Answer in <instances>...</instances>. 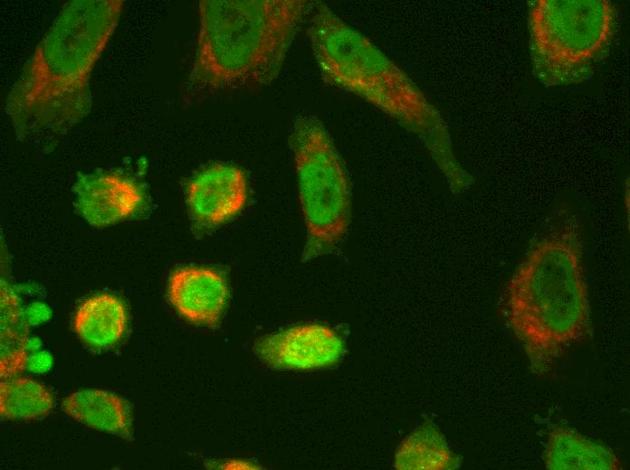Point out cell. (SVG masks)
Returning a JSON list of instances; mask_svg holds the SVG:
<instances>
[{"label":"cell","instance_id":"10","mask_svg":"<svg viewBox=\"0 0 630 470\" xmlns=\"http://www.w3.org/2000/svg\"><path fill=\"white\" fill-rule=\"evenodd\" d=\"M74 191L79 213L91 225L104 227L129 218L145 202L141 187L117 173L99 172L78 178Z\"/></svg>","mask_w":630,"mask_h":470},{"label":"cell","instance_id":"7","mask_svg":"<svg viewBox=\"0 0 630 470\" xmlns=\"http://www.w3.org/2000/svg\"><path fill=\"white\" fill-rule=\"evenodd\" d=\"M253 350L271 368L306 371L339 363L345 352V343L329 326L304 324L258 339Z\"/></svg>","mask_w":630,"mask_h":470},{"label":"cell","instance_id":"16","mask_svg":"<svg viewBox=\"0 0 630 470\" xmlns=\"http://www.w3.org/2000/svg\"><path fill=\"white\" fill-rule=\"evenodd\" d=\"M27 328L15 296L1 287L0 377L7 380L22 373L27 364Z\"/></svg>","mask_w":630,"mask_h":470},{"label":"cell","instance_id":"9","mask_svg":"<svg viewBox=\"0 0 630 470\" xmlns=\"http://www.w3.org/2000/svg\"><path fill=\"white\" fill-rule=\"evenodd\" d=\"M167 290L170 304L184 319L205 326L219 323L229 297L223 273L205 267L177 268L169 276Z\"/></svg>","mask_w":630,"mask_h":470},{"label":"cell","instance_id":"17","mask_svg":"<svg viewBox=\"0 0 630 470\" xmlns=\"http://www.w3.org/2000/svg\"><path fill=\"white\" fill-rule=\"evenodd\" d=\"M214 468L220 469H259L260 466L254 463L242 459H225L221 463L214 465Z\"/></svg>","mask_w":630,"mask_h":470},{"label":"cell","instance_id":"12","mask_svg":"<svg viewBox=\"0 0 630 470\" xmlns=\"http://www.w3.org/2000/svg\"><path fill=\"white\" fill-rule=\"evenodd\" d=\"M127 308L115 295L96 294L78 306L72 327L79 338L96 350L109 349L124 336L127 328Z\"/></svg>","mask_w":630,"mask_h":470},{"label":"cell","instance_id":"5","mask_svg":"<svg viewBox=\"0 0 630 470\" xmlns=\"http://www.w3.org/2000/svg\"><path fill=\"white\" fill-rule=\"evenodd\" d=\"M618 26L619 11L612 1H529L534 76L547 88L588 80L608 57Z\"/></svg>","mask_w":630,"mask_h":470},{"label":"cell","instance_id":"1","mask_svg":"<svg viewBox=\"0 0 630 470\" xmlns=\"http://www.w3.org/2000/svg\"><path fill=\"white\" fill-rule=\"evenodd\" d=\"M307 33L325 83L359 97L416 136L453 194L472 186L444 118L393 60L323 2L312 5Z\"/></svg>","mask_w":630,"mask_h":470},{"label":"cell","instance_id":"15","mask_svg":"<svg viewBox=\"0 0 630 470\" xmlns=\"http://www.w3.org/2000/svg\"><path fill=\"white\" fill-rule=\"evenodd\" d=\"M54 406L55 400L52 392L33 379L14 377L0 383V415L4 419H41Z\"/></svg>","mask_w":630,"mask_h":470},{"label":"cell","instance_id":"4","mask_svg":"<svg viewBox=\"0 0 630 470\" xmlns=\"http://www.w3.org/2000/svg\"><path fill=\"white\" fill-rule=\"evenodd\" d=\"M312 5L306 0L199 1L190 84L219 89L271 82Z\"/></svg>","mask_w":630,"mask_h":470},{"label":"cell","instance_id":"2","mask_svg":"<svg viewBox=\"0 0 630 470\" xmlns=\"http://www.w3.org/2000/svg\"><path fill=\"white\" fill-rule=\"evenodd\" d=\"M122 5L121 0H74L62 7L7 96L5 111L18 134H58L88 115L91 74Z\"/></svg>","mask_w":630,"mask_h":470},{"label":"cell","instance_id":"3","mask_svg":"<svg viewBox=\"0 0 630 470\" xmlns=\"http://www.w3.org/2000/svg\"><path fill=\"white\" fill-rule=\"evenodd\" d=\"M582 249L575 221L554 225L531 243L507 284L506 320L535 373L591 336Z\"/></svg>","mask_w":630,"mask_h":470},{"label":"cell","instance_id":"13","mask_svg":"<svg viewBox=\"0 0 630 470\" xmlns=\"http://www.w3.org/2000/svg\"><path fill=\"white\" fill-rule=\"evenodd\" d=\"M544 463L549 470L622 469L619 458L610 448L564 427L549 434Z\"/></svg>","mask_w":630,"mask_h":470},{"label":"cell","instance_id":"6","mask_svg":"<svg viewBox=\"0 0 630 470\" xmlns=\"http://www.w3.org/2000/svg\"><path fill=\"white\" fill-rule=\"evenodd\" d=\"M306 225L302 261L332 252L350 221L351 187L342 157L322 122L298 115L289 136Z\"/></svg>","mask_w":630,"mask_h":470},{"label":"cell","instance_id":"14","mask_svg":"<svg viewBox=\"0 0 630 470\" xmlns=\"http://www.w3.org/2000/svg\"><path fill=\"white\" fill-rule=\"evenodd\" d=\"M459 466L444 435L431 421H425L399 445L394 467L400 470H449Z\"/></svg>","mask_w":630,"mask_h":470},{"label":"cell","instance_id":"8","mask_svg":"<svg viewBox=\"0 0 630 470\" xmlns=\"http://www.w3.org/2000/svg\"><path fill=\"white\" fill-rule=\"evenodd\" d=\"M247 183L243 172L229 164H214L198 172L186 187L194 223L212 228L226 222L244 206Z\"/></svg>","mask_w":630,"mask_h":470},{"label":"cell","instance_id":"11","mask_svg":"<svg viewBox=\"0 0 630 470\" xmlns=\"http://www.w3.org/2000/svg\"><path fill=\"white\" fill-rule=\"evenodd\" d=\"M71 418L91 428L131 439L133 419L129 404L118 395L100 389H82L62 403Z\"/></svg>","mask_w":630,"mask_h":470}]
</instances>
